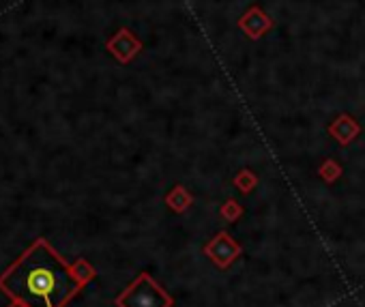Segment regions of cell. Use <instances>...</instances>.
I'll use <instances>...</instances> for the list:
<instances>
[{"instance_id": "6da1fadb", "label": "cell", "mask_w": 365, "mask_h": 307, "mask_svg": "<svg viewBox=\"0 0 365 307\" xmlns=\"http://www.w3.org/2000/svg\"><path fill=\"white\" fill-rule=\"evenodd\" d=\"M84 286L45 239H37L0 275V290L29 307H65Z\"/></svg>"}, {"instance_id": "7a4b0ae2", "label": "cell", "mask_w": 365, "mask_h": 307, "mask_svg": "<svg viewBox=\"0 0 365 307\" xmlns=\"http://www.w3.org/2000/svg\"><path fill=\"white\" fill-rule=\"evenodd\" d=\"M114 303L116 307H172L175 299L149 273H140Z\"/></svg>"}, {"instance_id": "3957f363", "label": "cell", "mask_w": 365, "mask_h": 307, "mask_svg": "<svg viewBox=\"0 0 365 307\" xmlns=\"http://www.w3.org/2000/svg\"><path fill=\"white\" fill-rule=\"evenodd\" d=\"M238 251H241V247L226 233L217 235L213 239V243L206 247V253L211 255V258L215 260V265H219V267H228L236 258V255H238Z\"/></svg>"}, {"instance_id": "277c9868", "label": "cell", "mask_w": 365, "mask_h": 307, "mask_svg": "<svg viewBox=\"0 0 365 307\" xmlns=\"http://www.w3.org/2000/svg\"><path fill=\"white\" fill-rule=\"evenodd\" d=\"M238 26L248 33L250 39H258V37H262L266 31L273 29V22H271V17L266 15L260 7H252L245 15H243V17L238 19Z\"/></svg>"}, {"instance_id": "5b68a950", "label": "cell", "mask_w": 365, "mask_h": 307, "mask_svg": "<svg viewBox=\"0 0 365 307\" xmlns=\"http://www.w3.org/2000/svg\"><path fill=\"white\" fill-rule=\"evenodd\" d=\"M110 47L114 49V54H116L118 61L127 63V61H131V58L138 54V49L142 47V43L133 37V33H129V31H120L118 37L110 43Z\"/></svg>"}, {"instance_id": "8992f818", "label": "cell", "mask_w": 365, "mask_h": 307, "mask_svg": "<svg viewBox=\"0 0 365 307\" xmlns=\"http://www.w3.org/2000/svg\"><path fill=\"white\" fill-rule=\"evenodd\" d=\"M331 134L337 138L339 144H348L359 134V127H357V123L350 116H339L335 120V125L331 127Z\"/></svg>"}, {"instance_id": "52a82bcc", "label": "cell", "mask_w": 365, "mask_h": 307, "mask_svg": "<svg viewBox=\"0 0 365 307\" xmlns=\"http://www.w3.org/2000/svg\"><path fill=\"white\" fill-rule=\"evenodd\" d=\"M73 271H76V275H78V279L80 281H84V284H88V281L95 277V269L86 262V260H78V262H73Z\"/></svg>"}, {"instance_id": "ba28073f", "label": "cell", "mask_w": 365, "mask_h": 307, "mask_svg": "<svg viewBox=\"0 0 365 307\" xmlns=\"http://www.w3.org/2000/svg\"><path fill=\"white\" fill-rule=\"evenodd\" d=\"M9 307H29V305H24V303H19V301H11Z\"/></svg>"}]
</instances>
